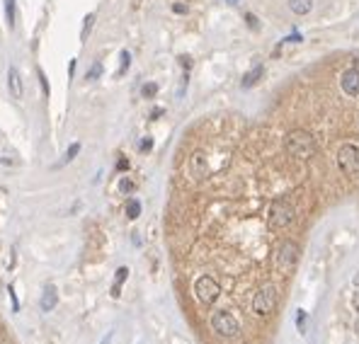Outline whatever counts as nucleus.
I'll return each mask as SVG.
<instances>
[{"label": "nucleus", "mask_w": 359, "mask_h": 344, "mask_svg": "<svg viewBox=\"0 0 359 344\" xmlns=\"http://www.w3.org/2000/svg\"><path fill=\"white\" fill-rule=\"evenodd\" d=\"M284 148L289 153L291 158H296V160H308V158H313L318 151L316 146V138L311 136L308 131L304 129H296V131H291L287 141H284Z\"/></svg>", "instance_id": "1"}, {"label": "nucleus", "mask_w": 359, "mask_h": 344, "mask_svg": "<svg viewBox=\"0 0 359 344\" xmlns=\"http://www.w3.org/2000/svg\"><path fill=\"white\" fill-rule=\"evenodd\" d=\"M294 216H296V211L289 199H275L270 206V213H267V225H270V231H284L287 225H291Z\"/></svg>", "instance_id": "2"}, {"label": "nucleus", "mask_w": 359, "mask_h": 344, "mask_svg": "<svg viewBox=\"0 0 359 344\" xmlns=\"http://www.w3.org/2000/svg\"><path fill=\"white\" fill-rule=\"evenodd\" d=\"M299 262V245L294 240H282L277 248V272L279 274H291Z\"/></svg>", "instance_id": "3"}, {"label": "nucleus", "mask_w": 359, "mask_h": 344, "mask_svg": "<svg viewBox=\"0 0 359 344\" xmlns=\"http://www.w3.org/2000/svg\"><path fill=\"white\" fill-rule=\"evenodd\" d=\"M211 330L216 334H221V337H226V339H233V337L240 334V322L228 310H216L211 315Z\"/></svg>", "instance_id": "4"}, {"label": "nucleus", "mask_w": 359, "mask_h": 344, "mask_svg": "<svg viewBox=\"0 0 359 344\" xmlns=\"http://www.w3.org/2000/svg\"><path fill=\"white\" fill-rule=\"evenodd\" d=\"M337 167H340V172H345L347 177H357L359 175V148L354 143H342L340 146Z\"/></svg>", "instance_id": "5"}, {"label": "nucleus", "mask_w": 359, "mask_h": 344, "mask_svg": "<svg viewBox=\"0 0 359 344\" xmlns=\"http://www.w3.org/2000/svg\"><path fill=\"white\" fill-rule=\"evenodd\" d=\"M277 298H279V293H277V286L272 284H264L262 289L255 293V298H252V313L255 315H270L272 310L277 308Z\"/></svg>", "instance_id": "6"}, {"label": "nucleus", "mask_w": 359, "mask_h": 344, "mask_svg": "<svg viewBox=\"0 0 359 344\" xmlns=\"http://www.w3.org/2000/svg\"><path fill=\"white\" fill-rule=\"evenodd\" d=\"M194 293H197V298H199L202 305H214L216 298L221 296V286H219V281L214 276L204 274L194 281Z\"/></svg>", "instance_id": "7"}, {"label": "nucleus", "mask_w": 359, "mask_h": 344, "mask_svg": "<svg viewBox=\"0 0 359 344\" xmlns=\"http://www.w3.org/2000/svg\"><path fill=\"white\" fill-rule=\"evenodd\" d=\"M340 85L349 97H359V68L345 70L342 78H340Z\"/></svg>", "instance_id": "8"}, {"label": "nucleus", "mask_w": 359, "mask_h": 344, "mask_svg": "<svg viewBox=\"0 0 359 344\" xmlns=\"http://www.w3.org/2000/svg\"><path fill=\"white\" fill-rule=\"evenodd\" d=\"M56 305H58V291H56L54 284H46L42 298H39V310L42 313H51Z\"/></svg>", "instance_id": "9"}, {"label": "nucleus", "mask_w": 359, "mask_h": 344, "mask_svg": "<svg viewBox=\"0 0 359 344\" xmlns=\"http://www.w3.org/2000/svg\"><path fill=\"white\" fill-rule=\"evenodd\" d=\"M190 170H192L194 179L207 177V158H204V153H194L192 160H190Z\"/></svg>", "instance_id": "10"}, {"label": "nucleus", "mask_w": 359, "mask_h": 344, "mask_svg": "<svg viewBox=\"0 0 359 344\" xmlns=\"http://www.w3.org/2000/svg\"><path fill=\"white\" fill-rule=\"evenodd\" d=\"M8 85H10V95L15 99H22V75H20L17 68L8 70Z\"/></svg>", "instance_id": "11"}, {"label": "nucleus", "mask_w": 359, "mask_h": 344, "mask_svg": "<svg viewBox=\"0 0 359 344\" xmlns=\"http://www.w3.org/2000/svg\"><path fill=\"white\" fill-rule=\"evenodd\" d=\"M262 75H264V68L262 66H255L252 70H248V73L243 75L240 85H243V87H252V85H257L260 80H262Z\"/></svg>", "instance_id": "12"}, {"label": "nucleus", "mask_w": 359, "mask_h": 344, "mask_svg": "<svg viewBox=\"0 0 359 344\" xmlns=\"http://www.w3.org/2000/svg\"><path fill=\"white\" fill-rule=\"evenodd\" d=\"M313 8V0H289V10L294 15H308Z\"/></svg>", "instance_id": "13"}, {"label": "nucleus", "mask_w": 359, "mask_h": 344, "mask_svg": "<svg viewBox=\"0 0 359 344\" xmlns=\"http://www.w3.org/2000/svg\"><path fill=\"white\" fill-rule=\"evenodd\" d=\"M126 276H129V269H126V267H119V269H117V279H114V286H112V296H114V298H119V291H122V284L126 281Z\"/></svg>", "instance_id": "14"}, {"label": "nucleus", "mask_w": 359, "mask_h": 344, "mask_svg": "<svg viewBox=\"0 0 359 344\" xmlns=\"http://www.w3.org/2000/svg\"><path fill=\"white\" fill-rule=\"evenodd\" d=\"M126 218H131V220H136L138 216H141V201L138 199H129L126 201Z\"/></svg>", "instance_id": "15"}, {"label": "nucleus", "mask_w": 359, "mask_h": 344, "mask_svg": "<svg viewBox=\"0 0 359 344\" xmlns=\"http://www.w3.org/2000/svg\"><path fill=\"white\" fill-rule=\"evenodd\" d=\"M93 25H95V13L85 15L83 29H80V42H87V37H90V32H93Z\"/></svg>", "instance_id": "16"}, {"label": "nucleus", "mask_w": 359, "mask_h": 344, "mask_svg": "<svg viewBox=\"0 0 359 344\" xmlns=\"http://www.w3.org/2000/svg\"><path fill=\"white\" fill-rule=\"evenodd\" d=\"M5 20H8V27L15 29V0H5Z\"/></svg>", "instance_id": "17"}, {"label": "nucleus", "mask_w": 359, "mask_h": 344, "mask_svg": "<svg viewBox=\"0 0 359 344\" xmlns=\"http://www.w3.org/2000/svg\"><path fill=\"white\" fill-rule=\"evenodd\" d=\"M134 189H136V182H134V179H129V177L119 179V192L122 194H131Z\"/></svg>", "instance_id": "18"}, {"label": "nucleus", "mask_w": 359, "mask_h": 344, "mask_svg": "<svg viewBox=\"0 0 359 344\" xmlns=\"http://www.w3.org/2000/svg\"><path fill=\"white\" fill-rule=\"evenodd\" d=\"M78 153H80V143H70V146H68V151H66V155H63V163H61V165H66V163H70V160H73V158H75Z\"/></svg>", "instance_id": "19"}, {"label": "nucleus", "mask_w": 359, "mask_h": 344, "mask_svg": "<svg viewBox=\"0 0 359 344\" xmlns=\"http://www.w3.org/2000/svg\"><path fill=\"white\" fill-rule=\"evenodd\" d=\"M100 75H102V63H100V61H95V63L90 66V70H87L85 80H95V78H100Z\"/></svg>", "instance_id": "20"}, {"label": "nucleus", "mask_w": 359, "mask_h": 344, "mask_svg": "<svg viewBox=\"0 0 359 344\" xmlns=\"http://www.w3.org/2000/svg\"><path fill=\"white\" fill-rule=\"evenodd\" d=\"M155 92H158V85H155V83H146L143 87H141V95L146 97V99H153V97H155Z\"/></svg>", "instance_id": "21"}, {"label": "nucleus", "mask_w": 359, "mask_h": 344, "mask_svg": "<svg viewBox=\"0 0 359 344\" xmlns=\"http://www.w3.org/2000/svg\"><path fill=\"white\" fill-rule=\"evenodd\" d=\"M129 66H131V54H129V51H122V68H119L117 75H124L126 70H129Z\"/></svg>", "instance_id": "22"}, {"label": "nucleus", "mask_w": 359, "mask_h": 344, "mask_svg": "<svg viewBox=\"0 0 359 344\" xmlns=\"http://www.w3.org/2000/svg\"><path fill=\"white\" fill-rule=\"evenodd\" d=\"M306 310H299V315H296V327H299V332H306Z\"/></svg>", "instance_id": "23"}, {"label": "nucleus", "mask_w": 359, "mask_h": 344, "mask_svg": "<svg viewBox=\"0 0 359 344\" xmlns=\"http://www.w3.org/2000/svg\"><path fill=\"white\" fill-rule=\"evenodd\" d=\"M245 22H248V27H250V29H260V22H257V17H255L252 13L245 15Z\"/></svg>", "instance_id": "24"}, {"label": "nucleus", "mask_w": 359, "mask_h": 344, "mask_svg": "<svg viewBox=\"0 0 359 344\" xmlns=\"http://www.w3.org/2000/svg\"><path fill=\"white\" fill-rule=\"evenodd\" d=\"M37 73H39V80H42V87H44V95L49 97V80H46V75H44V70H42V68L37 70Z\"/></svg>", "instance_id": "25"}, {"label": "nucleus", "mask_w": 359, "mask_h": 344, "mask_svg": "<svg viewBox=\"0 0 359 344\" xmlns=\"http://www.w3.org/2000/svg\"><path fill=\"white\" fill-rule=\"evenodd\" d=\"M151 148H153V138H151V136H146L143 141H141V151H143V153H148Z\"/></svg>", "instance_id": "26"}, {"label": "nucleus", "mask_w": 359, "mask_h": 344, "mask_svg": "<svg viewBox=\"0 0 359 344\" xmlns=\"http://www.w3.org/2000/svg\"><path fill=\"white\" fill-rule=\"evenodd\" d=\"M8 291H10V301H13V310H20V303H17V298H15V286H13V284L8 286Z\"/></svg>", "instance_id": "27"}, {"label": "nucleus", "mask_w": 359, "mask_h": 344, "mask_svg": "<svg viewBox=\"0 0 359 344\" xmlns=\"http://www.w3.org/2000/svg\"><path fill=\"white\" fill-rule=\"evenodd\" d=\"M172 10H175L177 15H185V13H187V5H182V3H175V5H172Z\"/></svg>", "instance_id": "28"}, {"label": "nucleus", "mask_w": 359, "mask_h": 344, "mask_svg": "<svg viewBox=\"0 0 359 344\" xmlns=\"http://www.w3.org/2000/svg\"><path fill=\"white\" fill-rule=\"evenodd\" d=\"M126 167H129V160H126V158H122V160L117 163V170H126Z\"/></svg>", "instance_id": "29"}, {"label": "nucleus", "mask_w": 359, "mask_h": 344, "mask_svg": "<svg viewBox=\"0 0 359 344\" xmlns=\"http://www.w3.org/2000/svg\"><path fill=\"white\" fill-rule=\"evenodd\" d=\"M352 305H354V308H357V310H359V291H357V293H354V296H352Z\"/></svg>", "instance_id": "30"}, {"label": "nucleus", "mask_w": 359, "mask_h": 344, "mask_svg": "<svg viewBox=\"0 0 359 344\" xmlns=\"http://www.w3.org/2000/svg\"><path fill=\"white\" fill-rule=\"evenodd\" d=\"M160 114H163V109H153V111H151V119H158Z\"/></svg>", "instance_id": "31"}, {"label": "nucleus", "mask_w": 359, "mask_h": 344, "mask_svg": "<svg viewBox=\"0 0 359 344\" xmlns=\"http://www.w3.org/2000/svg\"><path fill=\"white\" fill-rule=\"evenodd\" d=\"M352 284H354V286H357V289H359V272H357V274H354V276H352Z\"/></svg>", "instance_id": "32"}, {"label": "nucleus", "mask_w": 359, "mask_h": 344, "mask_svg": "<svg viewBox=\"0 0 359 344\" xmlns=\"http://www.w3.org/2000/svg\"><path fill=\"white\" fill-rule=\"evenodd\" d=\"M110 339H112V332H107V337L102 339V344H110Z\"/></svg>", "instance_id": "33"}, {"label": "nucleus", "mask_w": 359, "mask_h": 344, "mask_svg": "<svg viewBox=\"0 0 359 344\" xmlns=\"http://www.w3.org/2000/svg\"><path fill=\"white\" fill-rule=\"evenodd\" d=\"M354 334L359 337V317H357V322H354Z\"/></svg>", "instance_id": "34"}, {"label": "nucleus", "mask_w": 359, "mask_h": 344, "mask_svg": "<svg viewBox=\"0 0 359 344\" xmlns=\"http://www.w3.org/2000/svg\"><path fill=\"white\" fill-rule=\"evenodd\" d=\"M226 3H228V5H238V0H226Z\"/></svg>", "instance_id": "35"}]
</instances>
